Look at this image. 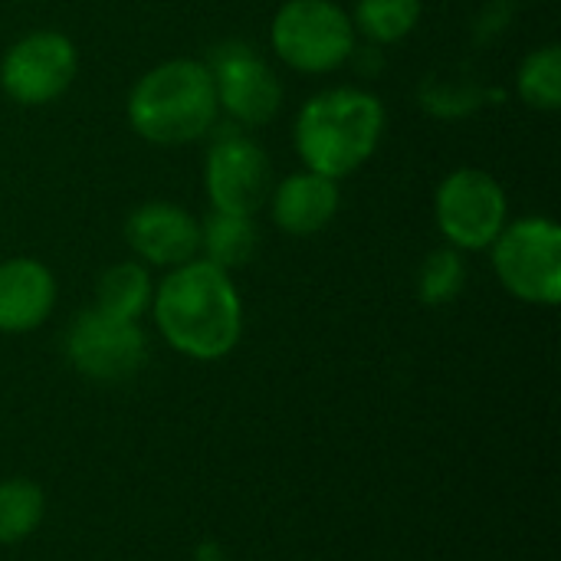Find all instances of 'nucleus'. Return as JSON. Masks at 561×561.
<instances>
[{"mask_svg": "<svg viewBox=\"0 0 561 561\" xmlns=\"http://www.w3.org/2000/svg\"><path fill=\"white\" fill-rule=\"evenodd\" d=\"M154 322L181 355L214 362L230 355L240 342L243 306L227 270L210 260H187L161 279Z\"/></svg>", "mask_w": 561, "mask_h": 561, "instance_id": "f257e3e1", "label": "nucleus"}, {"mask_svg": "<svg viewBox=\"0 0 561 561\" xmlns=\"http://www.w3.org/2000/svg\"><path fill=\"white\" fill-rule=\"evenodd\" d=\"M385 131V105L365 89H329L312 95L296 118V151L306 171L345 178L358 171L378 148Z\"/></svg>", "mask_w": 561, "mask_h": 561, "instance_id": "f03ea898", "label": "nucleus"}, {"mask_svg": "<svg viewBox=\"0 0 561 561\" xmlns=\"http://www.w3.org/2000/svg\"><path fill=\"white\" fill-rule=\"evenodd\" d=\"M220 115L207 62L168 59L145 72L128 95V122L151 145H187L214 128Z\"/></svg>", "mask_w": 561, "mask_h": 561, "instance_id": "7ed1b4c3", "label": "nucleus"}, {"mask_svg": "<svg viewBox=\"0 0 561 561\" xmlns=\"http://www.w3.org/2000/svg\"><path fill=\"white\" fill-rule=\"evenodd\" d=\"M270 36L276 56L299 72H332L355 53V23L335 0H286Z\"/></svg>", "mask_w": 561, "mask_h": 561, "instance_id": "20e7f679", "label": "nucleus"}, {"mask_svg": "<svg viewBox=\"0 0 561 561\" xmlns=\"http://www.w3.org/2000/svg\"><path fill=\"white\" fill-rule=\"evenodd\" d=\"M500 283L523 302L556 306L561 299V230L549 217L506 224L493 240Z\"/></svg>", "mask_w": 561, "mask_h": 561, "instance_id": "39448f33", "label": "nucleus"}, {"mask_svg": "<svg viewBox=\"0 0 561 561\" xmlns=\"http://www.w3.org/2000/svg\"><path fill=\"white\" fill-rule=\"evenodd\" d=\"M437 227L457 250H483L510 224V201L503 184L480 171L460 168L437 187Z\"/></svg>", "mask_w": 561, "mask_h": 561, "instance_id": "423d86ee", "label": "nucleus"}, {"mask_svg": "<svg viewBox=\"0 0 561 561\" xmlns=\"http://www.w3.org/2000/svg\"><path fill=\"white\" fill-rule=\"evenodd\" d=\"M76 46L56 30H36L16 39L0 62V85L20 105H46L76 79Z\"/></svg>", "mask_w": 561, "mask_h": 561, "instance_id": "0eeeda50", "label": "nucleus"}, {"mask_svg": "<svg viewBox=\"0 0 561 561\" xmlns=\"http://www.w3.org/2000/svg\"><path fill=\"white\" fill-rule=\"evenodd\" d=\"M69 362L92 381H125L131 378L148 355L145 332L131 319L108 316L102 309L82 312L66 339Z\"/></svg>", "mask_w": 561, "mask_h": 561, "instance_id": "6e6552de", "label": "nucleus"}, {"mask_svg": "<svg viewBox=\"0 0 561 561\" xmlns=\"http://www.w3.org/2000/svg\"><path fill=\"white\" fill-rule=\"evenodd\" d=\"M204 178L214 210L240 217H253L266 204L273 184L266 151L243 135H224L210 148Z\"/></svg>", "mask_w": 561, "mask_h": 561, "instance_id": "1a4fd4ad", "label": "nucleus"}, {"mask_svg": "<svg viewBox=\"0 0 561 561\" xmlns=\"http://www.w3.org/2000/svg\"><path fill=\"white\" fill-rule=\"evenodd\" d=\"M210 76L217 85V102L243 125H263L276 115L283 102V85L273 69L247 46H224L214 53Z\"/></svg>", "mask_w": 561, "mask_h": 561, "instance_id": "9d476101", "label": "nucleus"}, {"mask_svg": "<svg viewBox=\"0 0 561 561\" xmlns=\"http://www.w3.org/2000/svg\"><path fill=\"white\" fill-rule=\"evenodd\" d=\"M128 247L154 266H181L201 250V224L178 204H145L125 220Z\"/></svg>", "mask_w": 561, "mask_h": 561, "instance_id": "9b49d317", "label": "nucleus"}, {"mask_svg": "<svg viewBox=\"0 0 561 561\" xmlns=\"http://www.w3.org/2000/svg\"><path fill=\"white\" fill-rule=\"evenodd\" d=\"M56 302L53 273L30 256L0 263V332H30L46 322Z\"/></svg>", "mask_w": 561, "mask_h": 561, "instance_id": "f8f14e48", "label": "nucleus"}, {"mask_svg": "<svg viewBox=\"0 0 561 561\" xmlns=\"http://www.w3.org/2000/svg\"><path fill=\"white\" fill-rule=\"evenodd\" d=\"M339 210V184L316 171L289 174L273 191V220L293 237H312L332 224Z\"/></svg>", "mask_w": 561, "mask_h": 561, "instance_id": "ddd939ff", "label": "nucleus"}, {"mask_svg": "<svg viewBox=\"0 0 561 561\" xmlns=\"http://www.w3.org/2000/svg\"><path fill=\"white\" fill-rule=\"evenodd\" d=\"M260 233L253 217H240V214H224L214 210L204 224H201V250L207 253L204 260H210L220 270H237L247 266L256 253Z\"/></svg>", "mask_w": 561, "mask_h": 561, "instance_id": "4468645a", "label": "nucleus"}, {"mask_svg": "<svg viewBox=\"0 0 561 561\" xmlns=\"http://www.w3.org/2000/svg\"><path fill=\"white\" fill-rule=\"evenodd\" d=\"M151 302V279L141 263H115L102 273L95 286V309L118 316V319H138Z\"/></svg>", "mask_w": 561, "mask_h": 561, "instance_id": "2eb2a0df", "label": "nucleus"}, {"mask_svg": "<svg viewBox=\"0 0 561 561\" xmlns=\"http://www.w3.org/2000/svg\"><path fill=\"white\" fill-rule=\"evenodd\" d=\"M516 89L529 108L556 112L561 105V49L556 43L529 53L519 66Z\"/></svg>", "mask_w": 561, "mask_h": 561, "instance_id": "dca6fc26", "label": "nucleus"}, {"mask_svg": "<svg viewBox=\"0 0 561 561\" xmlns=\"http://www.w3.org/2000/svg\"><path fill=\"white\" fill-rule=\"evenodd\" d=\"M421 20V0H358L355 3V30H362L375 43L404 39Z\"/></svg>", "mask_w": 561, "mask_h": 561, "instance_id": "f3484780", "label": "nucleus"}, {"mask_svg": "<svg viewBox=\"0 0 561 561\" xmlns=\"http://www.w3.org/2000/svg\"><path fill=\"white\" fill-rule=\"evenodd\" d=\"M43 519V493L30 480H7L0 483V542L26 539Z\"/></svg>", "mask_w": 561, "mask_h": 561, "instance_id": "a211bd4d", "label": "nucleus"}, {"mask_svg": "<svg viewBox=\"0 0 561 561\" xmlns=\"http://www.w3.org/2000/svg\"><path fill=\"white\" fill-rule=\"evenodd\" d=\"M463 279H467L463 256L457 250H437L424 260L417 289L427 306H444L463 289Z\"/></svg>", "mask_w": 561, "mask_h": 561, "instance_id": "6ab92c4d", "label": "nucleus"}]
</instances>
